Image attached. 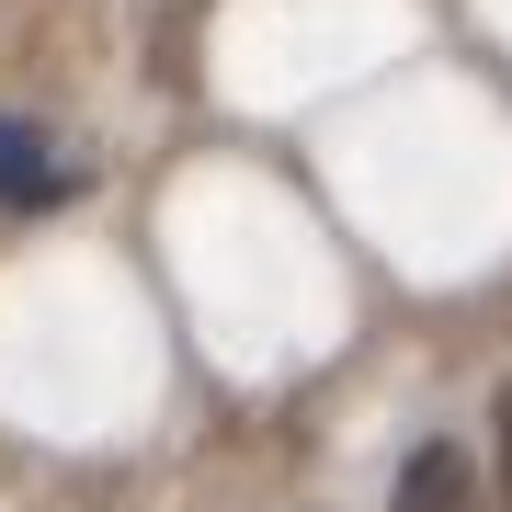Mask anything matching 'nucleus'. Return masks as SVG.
<instances>
[{"instance_id":"f257e3e1","label":"nucleus","mask_w":512,"mask_h":512,"mask_svg":"<svg viewBox=\"0 0 512 512\" xmlns=\"http://www.w3.org/2000/svg\"><path fill=\"white\" fill-rule=\"evenodd\" d=\"M92 171H80V148L57 137V126H35V114H0V205L12 217H46V205H69Z\"/></svg>"},{"instance_id":"7ed1b4c3","label":"nucleus","mask_w":512,"mask_h":512,"mask_svg":"<svg viewBox=\"0 0 512 512\" xmlns=\"http://www.w3.org/2000/svg\"><path fill=\"white\" fill-rule=\"evenodd\" d=\"M501 512H512V387H501Z\"/></svg>"},{"instance_id":"f03ea898","label":"nucleus","mask_w":512,"mask_h":512,"mask_svg":"<svg viewBox=\"0 0 512 512\" xmlns=\"http://www.w3.org/2000/svg\"><path fill=\"white\" fill-rule=\"evenodd\" d=\"M387 512H478V467L456 456V444H421V456L399 467V501Z\"/></svg>"}]
</instances>
